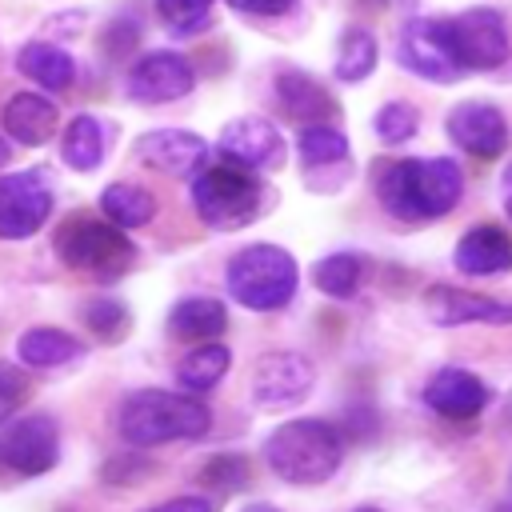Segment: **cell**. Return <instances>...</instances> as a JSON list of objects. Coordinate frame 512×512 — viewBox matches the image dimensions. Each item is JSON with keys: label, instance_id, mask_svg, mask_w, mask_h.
Masks as SVG:
<instances>
[{"label": "cell", "instance_id": "12", "mask_svg": "<svg viewBox=\"0 0 512 512\" xmlns=\"http://www.w3.org/2000/svg\"><path fill=\"white\" fill-rule=\"evenodd\" d=\"M220 152L248 172H276L288 160L280 128L264 116H236L220 128Z\"/></svg>", "mask_w": 512, "mask_h": 512}, {"label": "cell", "instance_id": "39", "mask_svg": "<svg viewBox=\"0 0 512 512\" xmlns=\"http://www.w3.org/2000/svg\"><path fill=\"white\" fill-rule=\"evenodd\" d=\"M240 512H280L276 504H268V500H252V504H244Z\"/></svg>", "mask_w": 512, "mask_h": 512}, {"label": "cell", "instance_id": "36", "mask_svg": "<svg viewBox=\"0 0 512 512\" xmlns=\"http://www.w3.org/2000/svg\"><path fill=\"white\" fill-rule=\"evenodd\" d=\"M148 512H216V504L208 496H172V500H164Z\"/></svg>", "mask_w": 512, "mask_h": 512}, {"label": "cell", "instance_id": "22", "mask_svg": "<svg viewBox=\"0 0 512 512\" xmlns=\"http://www.w3.org/2000/svg\"><path fill=\"white\" fill-rule=\"evenodd\" d=\"M228 368H232V348L220 340H200L176 360L172 376L184 392H208L228 376Z\"/></svg>", "mask_w": 512, "mask_h": 512}, {"label": "cell", "instance_id": "34", "mask_svg": "<svg viewBox=\"0 0 512 512\" xmlns=\"http://www.w3.org/2000/svg\"><path fill=\"white\" fill-rule=\"evenodd\" d=\"M28 396V376L12 364H0V420L12 416Z\"/></svg>", "mask_w": 512, "mask_h": 512}, {"label": "cell", "instance_id": "11", "mask_svg": "<svg viewBox=\"0 0 512 512\" xmlns=\"http://www.w3.org/2000/svg\"><path fill=\"white\" fill-rule=\"evenodd\" d=\"M448 32H452L464 72H488L508 60V28H504L500 12H492V8H468V12L452 16Z\"/></svg>", "mask_w": 512, "mask_h": 512}, {"label": "cell", "instance_id": "16", "mask_svg": "<svg viewBox=\"0 0 512 512\" xmlns=\"http://www.w3.org/2000/svg\"><path fill=\"white\" fill-rule=\"evenodd\" d=\"M424 312L432 316V324L440 328H464V324H512V304L492 300V296H476L468 288H452V284H432L424 296Z\"/></svg>", "mask_w": 512, "mask_h": 512}, {"label": "cell", "instance_id": "21", "mask_svg": "<svg viewBox=\"0 0 512 512\" xmlns=\"http://www.w3.org/2000/svg\"><path fill=\"white\" fill-rule=\"evenodd\" d=\"M224 328H228V308L216 296H184L168 312V332L176 340H188V344L216 340Z\"/></svg>", "mask_w": 512, "mask_h": 512}, {"label": "cell", "instance_id": "8", "mask_svg": "<svg viewBox=\"0 0 512 512\" xmlns=\"http://www.w3.org/2000/svg\"><path fill=\"white\" fill-rule=\"evenodd\" d=\"M52 216V180L36 168L0 176V240H28Z\"/></svg>", "mask_w": 512, "mask_h": 512}, {"label": "cell", "instance_id": "1", "mask_svg": "<svg viewBox=\"0 0 512 512\" xmlns=\"http://www.w3.org/2000/svg\"><path fill=\"white\" fill-rule=\"evenodd\" d=\"M376 196L396 220H408V224L440 220L460 204L464 172L448 156H424V160L408 156V160H396L384 168Z\"/></svg>", "mask_w": 512, "mask_h": 512}, {"label": "cell", "instance_id": "15", "mask_svg": "<svg viewBox=\"0 0 512 512\" xmlns=\"http://www.w3.org/2000/svg\"><path fill=\"white\" fill-rule=\"evenodd\" d=\"M136 156L144 168L164 172V176H196L208 164V144L204 136L188 128H156L136 140Z\"/></svg>", "mask_w": 512, "mask_h": 512}, {"label": "cell", "instance_id": "24", "mask_svg": "<svg viewBox=\"0 0 512 512\" xmlns=\"http://www.w3.org/2000/svg\"><path fill=\"white\" fill-rule=\"evenodd\" d=\"M84 356V344L64 328H28L16 340V360L28 368H64Z\"/></svg>", "mask_w": 512, "mask_h": 512}, {"label": "cell", "instance_id": "31", "mask_svg": "<svg viewBox=\"0 0 512 512\" xmlns=\"http://www.w3.org/2000/svg\"><path fill=\"white\" fill-rule=\"evenodd\" d=\"M200 480H204L212 492L232 496V492L248 488L252 472H248V460H244L240 452H216V456H208V464L200 468Z\"/></svg>", "mask_w": 512, "mask_h": 512}, {"label": "cell", "instance_id": "37", "mask_svg": "<svg viewBox=\"0 0 512 512\" xmlns=\"http://www.w3.org/2000/svg\"><path fill=\"white\" fill-rule=\"evenodd\" d=\"M228 4L240 12H252V16H280L292 8V0H228Z\"/></svg>", "mask_w": 512, "mask_h": 512}, {"label": "cell", "instance_id": "4", "mask_svg": "<svg viewBox=\"0 0 512 512\" xmlns=\"http://www.w3.org/2000/svg\"><path fill=\"white\" fill-rule=\"evenodd\" d=\"M228 296L248 312H276L296 296L300 268L280 244H248L228 260Z\"/></svg>", "mask_w": 512, "mask_h": 512}, {"label": "cell", "instance_id": "7", "mask_svg": "<svg viewBox=\"0 0 512 512\" xmlns=\"http://www.w3.org/2000/svg\"><path fill=\"white\" fill-rule=\"evenodd\" d=\"M60 460V428L48 412L12 420L0 432V468L12 476H44Z\"/></svg>", "mask_w": 512, "mask_h": 512}, {"label": "cell", "instance_id": "27", "mask_svg": "<svg viewBox=\"0 0 512 512\" xmlns=\"http://www.w3.org/2000/svg\"><path fill=\"white\" fill-rule=\"evenodd\" d=\"M312 280L328 300H352L364 284V256L360 252H328L324 260H316Z\"/></svg>", "mask_w": 512, "mask_h": 512}, {"label": "cell", "instance_id": "35", "mask_svg": "<svg viewBox=\"0 0 512 512\" xmlns=\"http://www.w3.org/2000/svg\"><path fill=\"white\" fill-rule=\"evenodd\" d=\"M344 424H348V436H352V440H372V436L380 432V416H376L372 404L348 408V412H344Z\"/></svg>", "mask_w": 512, "mask_h": 512}, {"label": "cell", "instance_id": "41", "mask_svg": "<svg viewBox=\"0 0 512 512\" xmlns=\"http://www.w3.org/2000/svg\"><path fill=\"white\" fill-rule=\"evenodd\" d=\"M352 512H380L376 504H360V508H352Z\"/></svg>", "mask_w": 512, "mask_h": 512}, {"label": "cell", "instance_id": "13", "mask_svg": "<svg viewBox=\"0 0 512 512\" xmlns=\"http://www.w3.org/2000/svg\"><path fill=\"white\" fill-rule=\"evenodd\" d=\"M196 84L192 64L180 52H148L132 64L124 88L136 104H172L180 96H188Z\"/></svg>", "mask_w": 512, "mask_h": 512}, {"label": "cell", "instance_id": "19", "mask_svg": "<svg viewBox=\"0 0 512 512\" xmlns=\"http://www.w3.org/2000/svg\"><path fill=\"white\" fill-rule=\"evenodd\" d=\"M276 104L296 124H320V120L336 116V100L328 96V88L300 68L276 72Z\"/></svg>", "mask_w": 512, "mask_h": 512}, {"label": "cell", "instance_id": "6", "mask_svg": "<svg viewBox=\"0 0 512 512\" xmlns=\"http://www.w3.org/2000/svg\"><path fill=\"white\" fill-rule=\"evenodd\" d=\"M192 208L208 228L236 232V228H248L260 216L264 184L240 164L204 168V172L192 176Z\"/></svg>", "mask_w": 512, "mask_h": 512}, {"label": "cell", "instance_id": "18", "mask_svg": "<svg viewBox=\"0 0 512 512\" xmlns=\"http://www.w3.org/2000/svg\"><path fill=\"white\" fill-rule=\"evenodd\" d=\"M452 264L460 276H500L512 268V236L500 224H476L456 240Z\"/></svg>", "mask_w": 512, "mask_h": 512}, {"label": "cell", "instance_id": "40", "mask_svg": "<svg viewBox=\"0 0 512 512\" xmlns=\"http://www.w3.org/2000/svg\"><path fill=\"white\" fill-rule=\"evenodd\" d=\"M8 156H12V148H8V140H4V136H0V168H4V164H8Z\"/></svg>", "mask_w": 512, "mask_h": 512}, {"label": "cell", "instance_id": "14", "mask_svg": "<svg viewBox=\"0 0 512 512\" xmlns=\"http://www.w3.org/2000/svg\"><path fill=\"white\" fill-rule=\"evenodd\" d=\"M448 136L476 160H496L508 152V120L500 108L484 104V100H464L448 112L444 120Z\"/></svg>", "mask_w": 512, "mask_h": 512}, {"label": "cell", "instance_id": "25", "mask_svg": "<svg viewBox=\"0 0 512 512\" xmlns=\"http://www.w3.org/2000/svg\"><path fill=\"white\" fill-rule=\"evenodd\" d=\"M104 144H108L104 124H100L96 116L80 112V116H72L68 128H64L60 156H64L68 168H76V172H92V168H100V160H104Z\"/></svg>", "mask_w": 512, "mask_h": 512}, {"label": "cell", "instance_id": "23", "mask_svg": "<svg viewBox=\"0 0 512 512\" xmlns=\"http://www.w3.org/2000/svg\"><path fill=\"white\" fill-rule=\"evenodd\" d=\"M16 68H20L28 80H36L44 92H64V88H72V80H76V60H72L64 48L48 44V40L24 44V48L16 52Z\"/></svg>", "mask_w": 512, "mask_h": 512}, {"label": "cell", "instance_id": "33", "mask_svg": "<svg viewBox=\"0 0 512 512\" xmlns=\"http://www.w3.org/2000/svg\"><path fill=\"white\" fill-rule=\"evenodd\" d=\"M416 128H420V112L412 104H404V100H392V104H384L376 112V136L384 144H404V140L416 136Z\"/></svg>", "mask_w": 512, "mask_h": 512}, {"label": "cell", "instance_id": "28", "mask_svg": "<svg viewBox=\"0 0 512 512\" xmlns=\"http://www.w3.org/2000/svg\"><path fill=\"white\" fill-rule=\"evenodd\" d=\"M296 148H300V160L308 168H328V164H344L348 160V136L340 128H332L328 120L304 124Z\"/></svg>", "mask_w": 512, "mask_h": 512}, {"label": "cell", "instance_id": "26", "mask_svg": "<svg viewBox=\"0 0 512 512\" xmlns=\"http://www.w3.org/2000/svg\"><path fill=\"white\" fill-rule=\"evenodd\" d=\"M100 208H104V216H108L112 224H120L124 232H128V228H144V224L156 216L152 192L140 188V184H128V180L108 184V188L100 192Z\"/></svg>", "mask_w": 512, "mask_h": 512}, {"label": "cell", "instance_id": "10", "mask_svg": "<svg viewBox=\"0 0 512 512\" xmlns=\"http://www.w3.org/2000/svg\"><path fill=\"white\" fill-rule=\"evenodd\" d=\"M316 384V368L300 352H264L252 364V400L260 408H292L300 404Z\"/></svg>", "mask_w": 512, "mask_h": 512}, {"label": "cell", "instance_id": "5", "mask_svg": "<svg viewBox=\"0 0 512 512\" xmlns=\"http://www.w3.org/2000/svg\"><path fill=\"white\" fill-rule=\"evenodd\" d=\"M56 256L96 280H116L136 264V244L124 236L120 224L96 216H68L56 228Z\"/></svg>", "mask_w": 512, "mask_h": 512}, {"label": "cell", "instance_id": "3", "mask_svg": "<svg viewBox=\"0 0 512 512\" xmlns=\"http://www.w3.org/2000/svg\"><path fill=\"white\" fill-rule=\"evenodd\" d=\"M116 428L132 448H156L172 440H200L212 428V412L196 392H168V388H140L124 396Z\"/></svg>", "mask_w": 512, "mask_h": 512}, {"label": "cell", "instance_id": "42", "mask_svg": "<svg viewBox=\"0 0 512 512\" xmlns=\"http://www.w3.org/2000/svg\"><path fill=\"white\" fill-rule=\"evenodd\" d=\"M492 512H512V504H500V508H492Z\"/></svg>", "mask_w": 512, "mask_h": 512}, {"label": "cell", "instance_id": "9", "mask_svg": "<svg viewBox=\"0 0 512 512\" xmlns=\"http://www.w3.org/2000/svg\"><path fill=\"white\" fill-rule=\"evenodd\" d=\"M396 56L408 72H416L432 84H452V80L464 76V64H460L452 32H448V20H412V24H404Z\"/></svg>", "mask_w": 512, "mask_h": 512}, {"label": "cell", "instance_id": "17", "mask_svg": "<svg viewBox=\"0 0 512 512\" xmlns=\"http://www.w3.org/2000/svg\"><path fill=\"white\" fill-rule=\"evenodd\" d=\"M488 400H492V388L468 368H440L424 384V404L444 420H468V416L484 412Z\"/></svg>", "mask_w": 512, "mask_h": 512}, {"label": "cell", "instance_id": "29", "mask_svg": "<svg viewBox=\"0 0 512 512\" xmlns=\"http://www.w3.org/2000/svg\"><path fill=\"white\" fill-rule=\"evenodd\" d=\"M376 68V40L364 28H348L336 44V80L356 84Z\"/></svg>", "mask_w": 512, "mask_h": 512}, {"label": "cell", "instance_id": "32", "mask_svg": "<svg viewBox=\"0 0 512 512\" xmlns=\"http://www.w3.org/2000/svg\"><path fill=\"white\" fill-rule=\"evenodd\" d=\"M156 16L164 20V28L172 36H192V32L208 28L212 0H156Z\"/></svg>", "mask_w": 512, "mask_h": 512}, {"label": "cell", "instance_id": "20", "mask_svg": "<svg viewBox=\"0 0 512 512\" xmlns=\"http://www.w3.org/2000/svg\"><path fill=\"white\" fill-rule=\"evenodd\" d=\"M56 104L48 100V96H40V92H16L8 104H4V112H0V124H4V132L16 140V144H24V148H40V144H48L52 140V132H56Z\"/></svg>", "mask_w": 512, "mask_h": 512}, {"label": "cell", "instance_id": "2", "mask_svg": "<svg viewBox=\"0 0 512 512\" xmlns=\"http://www.w3.org/2000/svg\"><path fill=\"white\" fill-rule=\"evenodd\" d=\"M344 460V436L336 424L316 420V416H296L284 420L268 432L264 440V464L276 480L296 484V488H312L336 476Z\"/></svg>", "mask_w": 512, "mask_h": 512}, {"label": "cell", "instance_id": "30", "mask_svg": "<svg viewBox=\"0 0 512 512\" xmlns=\"http://www.w3.org/2000/svg\"><path fill=\"white\" fill-rule=\"evenodd\" d=\"M84 324L96 332V340L116 344V340H124V336H128L132 316H128V308H124L116 296H96V300H88V304H84Z\"/></svg>", "mask_w": 512, "mask_h": 512}, {"label": "cell", "instance_id": "38", "mask_svg": "<svg viewBox=\"0 0 512 512\" xmlns=\"http://www.w3.org/2000/svg\"><path fill=\"white\" fill-rule=\"evenodd\" d=\"M500 200H504V212H508V220H512V160H508L504 172H500Z\"/></svg>", "mask_w": 512, "mask_h": 512}]
</instances>
